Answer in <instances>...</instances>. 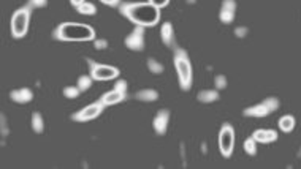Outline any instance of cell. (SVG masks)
Returning a JSON list of instances; mask_svg holds the SVG:
<instances>
[{
	"label": "cell",
	"instance_id": "7",
	"mask_svg": "<svg viewBox=\"0 0 301 169\" xmlns=\"http://www.w3.org/2000/svg\"><path fill=\"white\" fill-rule=\"evenodd\" d=\"M219 148H220V153H222L224 158L232 157L233 148H235V130H233L232 124H229V122H225L222 128H220Z\"/></svg>",
	"mask_w": 301,
	"mask_h": 169
},
{
	"label": "cell",
	"instance_id": "2",
	"mask_svg": "<svg viewBox=\"0 0 301 169\" xmlns=\"http://www.w3.org/2000/svg\"><path fill=\"white\" fill-rule=\"evenodd\" d=\"M52 37L59 42H89L95 38V32L88 24L62 22L54 29Z\"/></svg>",
	"mask_w": 301,
	"mask_h": 169
},
{
	"label": "cell",
	"instance_id": "29",
	"mask_svg": "<svg viewBox=\"0 0 301 169\" xmlns=\"http://www.w3.org/2000/svg\"><path fill=\"white\" fill-rule=\"evenodd\" d=\"M168 2H170V0H149V3L156 5L157 8H163V6L168 5Z\"/></svg>",
	"mask_w": 301,
	"mask_h": 169
},
{
	"label": "cell",
	"instance_id": "5",
	"mask_svg": "<svg viewBox=\"0 0 301 169\" xmlns=\"http://www.w3.org/2000/svg\"><path fill=\"white\" fill-rule=\"evenodd\" d=\"M86 62L89 66V74L92 76L93 81H110L119 76V70L116 66H110L105 63H98L95 60H92L91 57H86Z\"/></svg>",
	"mask_w": 301,
	"mask_h": 169
},
{
	"label": "cell",
	"instance_id": "11",
	"mask_svg": "<svg viewBox=\"0 0 301 169\" xmlns=\"http://www.w3.org/2000/svg\"><path fill=\"white\" fill-rule=\"evenodd\" d=\"M170 124V111L168 109H160L157 111L156 117L152 120V127L159 136H163L166 133V128H168Z\"/></svg>",
	"mask_w": 301,
	"mask_h": 169
},
{
	"label": "cell",
	"instance_id": "21",
	"mask_svg": "<svg viewBox=\"0 0 301 169\" xmlns=\"http://www.w3.org/2000/svg\"><path fill=\"white\" fill-rule=\"evenodd\" d=\"M92 76L91 74H81V76L78 78V89L81 90V92H86V90H89L91 89V85H92Z\"/></svg>",
	"mask_w": 301,
	"mask_h": 169
},
{
	"label": "cell",
	"instance_id": "23",
	"mask_svg": "<svg viewBox=\"0 0 301 169\" xmlns=\"http://www.w3.org/2000/svg\"><path fill=\"white\" fill-rule=\"evenodd\" d=\"M148 68H149V71H151V73H154V74H160V73H163V65L160 63L157 59H154V57L148 59Z\"/></svg>",
	"mask_w": 301,
	"mask_h": 169
},
{
	"label": "cell",
	"instance_id": "26",
	"mask_svg": "<svg viewBox=\"0 0 301 169\" xmlns=\"http://www.w3.org/2000/svg\"><path fill=\"white\" fill-rule=\"evenodd\" d=\"M27 5L30 6V8H43V6L48 5V0H29Z\"/></svg>",
	"mask_w": 301,
	"mask_h": 169
},
{
	"label": "cell",
	"instance_id": "25",
	"mask_svg": "<svg viewBox=\"0 0 301 169\" xmlns=\"http://www.w3.org/2000/svg\"><path fill=\"white\" fill-rule=\"evenodd\" d=\"M214 84H216V89H217V90H222V89H225L229 83H227V78L224 76V74H217L216 79H214Z\"/></svg>",
	"mask_w": 301,
	"mask_h": 169
},
{
	"label": "cell",
	"instance_id": "8",
	"mask_svg": "<svg viewBox=\"0 0 301 169\" xmlns=\"http://www.w3.org/2000/svg\"><path fill=\"white\" fill-rule=\"evenodd\" d=\"M125 98H127V81L117 79L115 84V89L111 92H106L105 95L100 98V101H102L105 106H115V105L122 103Z\"/></svg>",
	"mask_w": 301,
	"mask_h": 169
},
{
	"label": "cell",
	"instance_id": "22",
	"mask_svg": "<svg viewBox=\"0 0 301 169\" xmlns=\"http://www.w3.org/2000/svg\"><path fill=\"white\" fill-rule=\"evenodd\" d=\"M244 150H246L247 155H251V157L257 155V141L254 139L252 136L244 141Z\"/></svg>",
	"mask_w": 301,
	"mask_h": 169
},
{
	"label": "cell",
	"instance_id": "27",
	"mask_svg": "<svg viewBox=\"0 0 301 169\" xmlns=\"http://www.w3.org/2000/svg\"><path fill=\"white\" fill-rule=\"evenodd\" d=\"M93 46H95L97 49H105V48H108V42L103 38H100V40H93Z\"/></svg>",
	"mask_w": 301,
	"mask_h": 169
},
{
	"label": "cell",
	"instance_id": "12",
	"mask_svg": "<svg viewBox=\"0 0 301 169\" xmlns=\"http://www.w3.org/2000/svg\"><path fill=\"white\" fill-rule=\"evenodd\" d=\"M236 13V2L235 0H222V6H220L219 18L224 24H232L235 19Z\"/></svg>",
	"mask_w": 301,
	"mask_h": 169
},
{
	"label": "cell",
	"instance_id": "3",
	"mask_svg": "<svg viewBox=\"0 0 301 169\" xmlns=\"http://www.w3.org/2000/svg\"><path fill=\"white\" fill-rule=\"evenodd\" d=\"M175 68L178 71V79H179V85L183 90H190L192 87V63L189 59V54L184 48L181 46H175Z\"/></svg>",
	"mask_w": 301,
	"mask_h": 169
},
{
	"label": "cell",
	"instance_id": "10",
	"mask_svg": "<svg viewBox=\"0 0 301 169\" xmlns=\"http://www.w3.org/2000/svg\"><path fill=\"white\" fill-rule=\"evenodd\" d=\"M144 25H135L125 38V46L132 51H143L144 49Z\"/></svg>",
	"mask_w": 301,
	"mask_h": 169
},
{
	"label": "cell",
	"instance_id": "17",
	"mask_svg": "<svg viewBox=\"0 0 301 169\" xmlns=\"http://www.w3.org/2000/svg\"><path fill=\"white\" fill-rule=\"evenodd\" d=\"M295 124H297L295 117L290 116V114H285V116H282L279 119L278 127L280 128V131L282 133H292L293 128H295Z\"/></svg>",
	"mask_w": 301,
	"mask_h": 169
},
{
	"label": "cell",
	"instance_id": "14",
	"mask_svg": "<svg viewBox=\"0 0 301 169\" xmlns=\"http://www.w3.org/2000/svg\"><path fill=\"white\" fill-rule=\"evenodd\" d=\"M160 38L165 43V46H170V48H175V29H173L171 22H163L160 27Z\"/></svg>",
	"mask_w": 301,
	"mask_h": 169
},
{
	"label": "cell",
	"instance_id": "9",
	"mask_svg": "<svg viewBox=\"0 0 301 169\" xmlns=\"http://www.w3.org/2000/svg\"><path fill=\"white\" fill-rule=\"evenodd\" d=\"M103 109H105V105L102 103V101H95V103L86 106V107H83L81 111H78V112L73 114L71 120H75V122H89V120H93V119H97L100 114L103 112Z\"/></svg>",
	"mask_w": 301,
	"mask_h": 169
},
{
	"label": "cell",
	"instance_id": "16",
	"mask_svg": "<svg viewBox=\"0 0 301 169\" xmlns=\"http://www.w3.org/2000/svg\"><path fill=\"white\" fill-rule=\"evenodd\" d=\"M133 97H135L138 101H143V103H151V101H156L159 98V92L154 90V89H141V90H138Z\"/></svg>",
	"mask_w": 301,
	"mask_h": 169
},
{
	"label": "cell",
	"instance_id": "32",
	"mask_svg": "<svg viewBox=\"0 0 301 169\" xmlns=\"http://www.w3.org/2000/svg\"><path fill=\"white\" fill-rule=\"evenodd\" d=\"M83 2H86V0H70V3H71L73 6H75V8H76L78 5H81Z\"/></svg>",
	"mask_w": 301,
	"mask_h": 169
},
{
	"label": "cell",
	"instance_id": "15",
	"mask_svg": "<svg viewBox=\"0 0 301 169\" xmlns=\"http://www.w3.org/2000/svg\"><path fill=\"white\" fill-rule=\"evenodd\" d=\"M10 98L15 101V103H19V105H25L29 103V101H32L33 98V92L30 89H27V87H23V89H16L13 90L10 93Z\"/></svg>",
	"mask_w": 301,
	"mask_h": 169
},
{
	"label": "cell",
	"instance_id": "30",
	"mask_svg": "<svg viewBox=\"0 0 301 169\" xmlns=\"http://www.w3.org/2000/svg\"><path fill=\"white\" fill-rule=\"evenodd\" d=\"M100 2H103L105 5H108V6H119L120 3V0H100Z\"/></svg>",
	"mask_w": 301,
	"mask_h": 169
},
{
	"label": "cell",
	"instance_id": "4",
	"mask_svg": "<svg viewBox=\"0 0 301 169\" xmlns=\"http://www.w3.org/2000/svg\"><path fill=\"white\" fill-rule=\"evenodd\" d=\"M30 15H32V8L29 5H24L13 13L10 27H11V35L15 38H23L27 33Z\"/></svg>",
	"mask_w": 301,
	"mask_h": 169
},
{
	"label": "cell",
	"instance_id": "6",
	"mask_svg": "<svg viewBox=\"0 0 301 169\" xmlns=\"http://www.w3.org/2000/svg\"><path fill=\"white\" fill-rule=\"evenodd\" d=\"M279 109V100L276 97H268L258 105H254L251 107H246L243 114L246 117H266Z\"/></svg>",
	"mask_w": 301,
	"mask_h": 169
},
{
	"label": "cell",
	"instance_id": "1",
	"mask_svg": "<svg viewBox=\"0 0 301 169\" xmlns=\"http://www.w3.org/2000/svg\"><path fill=\"white\" fill-rule=\"evenodd\" d=\"M119 11L135 25L144 27L156 25L160 18V8L149 2H122L119 5Z\"/></svg>",
	"mask_w": 301,
	"mask_h": 169
},
{
	"label": "cell",
	"instance_id": "24",
	"mask_svg": "<svg viewBox=\"0 0 301 169\" xmlns=\"http://www.w3.org/2000/svg\"><path fill=\"white\" fill-rule=\"evenodd\" d=\"M79 93H81V90L78 89V85H67L65 89H64V95L67 97V98H70V100H73V98H78L79 97Z\"/></svg>",
	"mask_w": 301,
	"mask_h": 169
},
{
	"label": "cell",
	"instance_id": "18",
	"mask_svg": "<svg viewBox=\"0 0 301 169\" xmlns=\"http://www.w3.org/2000/svg\"><path fill=\"white\" fill-rule=\"evenodd\" d=\"M197 98L202 103H214V101L219 100V90H202L197 95Z\"/></svg>",
	"mask_w": 301,
	"mask_h": 169
},
{
	"label": "cell",
	"instance_id": "31",
	"mask_svg": "<svg viewBox=\"0 0 301 169\" xmlns=\"http://www.w3.org/2000/svg\"><path fill=\"white\" fill-rule=\"evenodd\" d=\"M2 134H3V136L8 134V128H6V119H5L3 114H2Z\"/></svg>",
	"mask_w": 301,
	"mask_h": 169
},
{
	"label": "cell",
	"instance_id": "19",
	"mask_svg": "<svg viewBox=\"0 0 301 169\" xmlns=\"http://www.w3.org/2000/svg\"><path fill=\"white\" fill-rule=\"evenodd\" d=\"M79 15H84V16H93L97 13V6L91 3V2H83L81 5H78L75 8Z\"/></svg>",
	"mask_w": 301,
	"mask_h": 169
},
{
	"label": "cell",
	"instance_id": "28",
	"mask_svg": "<svg viewBox=\"0 0 301 169\" xmlns=\"http://www.w3.org/2000/svg\"><path fill=\"white\" fill-rule=\"evenodd\" d=\"M247 33H249V30H247V27H244V25L236 27V29H235V35H236L238 38H243V37H246Z\"/></svg>",
	"mask_w": 301,
	"mask_h": 169
},
{
	"label": "cell",
	"instance_id": "33",
	"mask_svg": "<svg viewBox=\"0 0 301 169\" xmlns=\"http://www.w3.org/2000/svg\"><path fill=\"white\" fill-rule=\"evenodd\" d=\"M298 158H301V147H300V150H298Z\"/></svg>",
	"mask_w": 301,
	"mask_h": 169
},
{
	"label": "cell",
	"instance_id": "13",
	"mask_svg": "<svg viewBox=\"0 0 301 169\" xmlns=\"http://www.w3.org/2000/svg\"><path fill=\"white\" fill-rule=\"evenodd\" d=\"M252 138L260 144H271L278 141V131L276 130H255L252 133Z\"/></svg>",
	"mask_w": 301,
	"mask_h": 169
},
{
	"label": "cell",
	"instance_id": "20",
	"mask_svg": "<svg viewBox=\"0 0 301 169\" xmlns=\"http://www.w3.org/2000/svg\"><path fill=\"white\" fill-rule=\"evenodd\" d=\"M32 130L35 131L37 134L43 133V130H45V120H43L42 114L40 112L32 114Z\"/></svg>",
	"mask_w": 301,
	"mask_h": 169
}]
</instances>
